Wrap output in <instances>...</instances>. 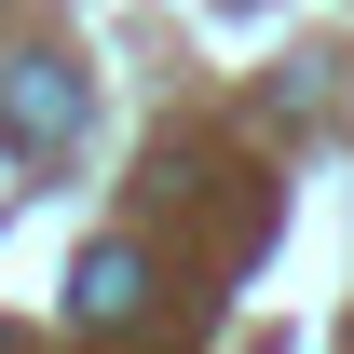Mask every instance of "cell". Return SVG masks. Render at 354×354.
Returning a JSON list of instances; mask_svg holds the SVG:
<instances>
[{
  "label": "cell",
  "mask_w": 354,
  "mask_h": 354,
  "mask_svg": "<svg viewBox=\"0 0 354 354\" xmlns=\"http://www.w3.org/2000/svg\"><path fill=\"white\" fill-rule=\"evenodd\" d=\"M136 300H150V259H136V245H95L82 286H68V313H82V327H123Z\"/></svg>",
  "instance_id": "6da1fadb"
},
{
  "label": "cell",
  "mask_w": 354,
  "mask_h": 354,
  "mask_svg": "<svg viewBox=\"0 0 354 354\" xmlns=\"http://www.w3.org/2000/svg\"><path fill=\"white\" fill-rule=\"evenodd\" d=\"M0 109H14V150H55V136H68V82H55V55H28Z\"/></svg>",
  "instance_id": "7a4b0ae2"
},
{
  "label": "cell",
  "mask_w": 354,
  "mask_h": 354,
  "mask_svg": "<svg viewBox=\"0 0 354 354\" xmlns=\"http://www.w3.org/2000/svg\"><path fill=\"white\" fill-rule=\"evenodd\" d=\"M0 354H14V327H0Z\"/></svg>",
  "instance_id": "3957f363"
}]
</instances>
